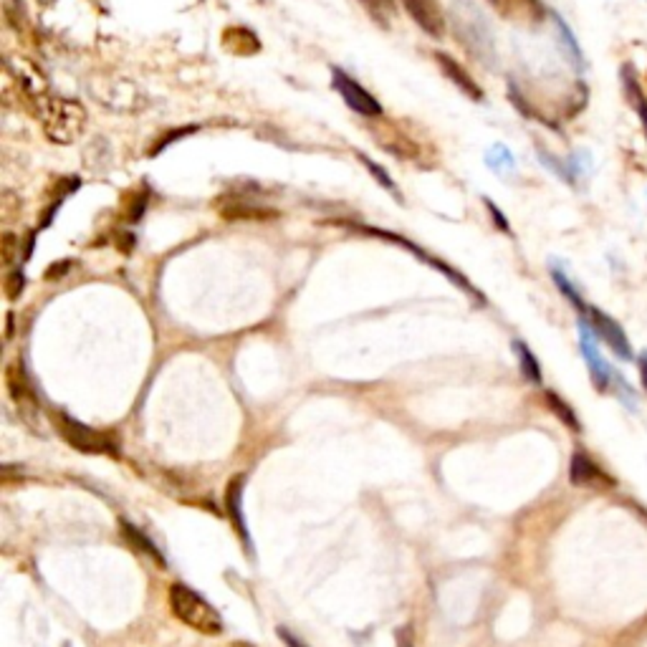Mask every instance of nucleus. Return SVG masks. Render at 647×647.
I'll return each instance as SVG.
<instances>
[{
  "label": "nucleus",
  "mask_w": 647,
  "mask_h": 647,
  "mask_svg": "<svg viewBox=\"0 0 647 647\" xmlns=\"http://www.w3.org/2000/svg\"><path fill=\"white\" fill-rule=\"evenodd\" d=\"M450 28L455 31L458 43L476 61H481L485 66L494 64V58H496L494 33H491V26L485 23L481 11L470 0H455L453 5H450Z\"/></svg>",
  "instance_id": "obj_1"
},
{
  "label": "nucleus",
  "mask_w": 647,
  "mask_h": 647,
  "mask_svg": "<svg viewBox=\"0 0 647 647\" xmlns=\"http://www.w3.org/2000/svg\"><path fill=\"white\" fill-rule=\"evenodd\" d=\"M3 79H5V97H13L21 109L39 117L43 101L51 97L41 69L36 64H31L28 58L8 56L5 69H3Z\"/></svg>",
  "instance_id": "obj_2"
},
{
  "label": "nucleus",
  "mask_w": 647,
  "mask_h": 647,
  "mask_svg": "<svg viewBox=\"0 0 647 647\" xmlns=\"http://www.w3.org/2000/svg\"><path fill=\"white\" fill-rule=\"evenodd\" d=\"M41 129L54 144H74L86 127V109L79 101L66 97H48L39 109Z\"/></svg>",
  "instance_id": "obj_3"
},
{
  "label": "nucleus",
  "mask_w": 647,
  "mask_h": 647,
  "mask_svg": "<svg viewBox=\"0 0 647 647\" xmlns=\"http://www.w3.org/2000/svg\"><path fill=\"white\" fill-rule=\"evenodd\" d=\"M170 607L175 612L179 622H185L188 627H193L195 633L203 634H221L223 617L215 612V607L200 594L193 592L188 584H172L170 587Z\"/></svg>",
  "instance_id": "obj_4"
},
{
  "label": "nucleus",
  "mask_w": 647,
  "mask_h": 647,
  "mask_svg": "<svg viewBox=\"0 0 647 647\" xmlns=\"http://www.w3.org/2000/svg\"><path fill=\"white\" fill-rule=\"evenodd\" d=\"M372 137L377 139L380 147H385L389 154H395L398 160L417 162V165L430 167L435 165V150L423 144V139L410 135L407 129H402L399 122H380L372 125Z\"/></svg>",
  "instance_id": "obj_5"
},
{
  "label": "nucleus",
  "mask_w": 647,
  "mask_h": 647,
  "mask_svg": "<svg viewBox=\"0 0 647 647\" xmlns=\"http://www.w3.org/2000/svg\"><path fill=\"white\" fill-rule=\"evenodd\" d=\"M579 321H584V324L594 331V337H597L599 342H605L607 349H609L615 357L622 359V362H630V359H633L634 352H633V345H630L627 331H625V327H622L617 319L609 317L605 309H599V306H592V303H590L587 314L579 317Z\"/></svg>",
  "instance_id": "obj_6"
},
{
  "label": "nucleus",
  "mask_w": 647,
  "mask_h": 647,
  "mask_svg": "<svg viewBox=\"0 0 647 647\" xmlns=\"http://www.w3.org/2000/svg\"><path fill=\"white\" fill-rule=\"evenodd\" d=\"M51 420H54L58 435L69 442L71 448H76V450H82V453H94V455L117 453L114 442H111L107 435H101V433L92 430L89 425H83L79 420H74L71 415L54 413L51 415Z\"/></svg>",
  "instance_id": "obj_7"
},
{
  "label": "nucleus",
  "mask_w": 647,
  "mask_h": 647,
  "mask_svg": "<svg viewBox=\"0 0 647 647\" xmlns=\"http://www.w3.org/2000/svg\"><path fill=\"white\" fill-rule=\"evenodd\" d=\"M485 3L503 21L521 28L544 26L551 15V8L544 5V0H485Z\"/></svg>",
  "instance_id": "obj_8"
},
{
  "label": "nucleus",
  "mask_w": 647,
  "mask_h": 647,
  "mask_svg": "<svg viewBox=\"0 0 647 647\" xmlns=\"http://www.w3.org/2000/svg\"><path fill=\"white\" fill-rule=\"evenodd\" d=\"M331 83H334V89L339 92V97L345 99V104L352 111H357V114L367 117V119H380L382 117V111H385L382 104L357 79H352L349 74H345L342 69H334Z\"/></svg>",
  "instance_id": "obj_9"
},
{
  "label": "nucleus",
  "mask_w": 647,
  "mask_h": 647,
  "mask_svg": "<svg viewBox=\"0 0 647 647\" xmlns=\"http://www.w3.org/2000/svg\"><path fill=\"white\" fill-rule=\"evenodd\" d=\"M579 349H581V357L587 362V370H590V377H592V385L594 389H599V392H607L612 382H615V370L607 364V359L602 357V352H599V346H597V337H594V331L584 324V321H579Z\"/></svg>",
  "instance_id": "obj_10"
},
{
  "label": "nucleus",
  "mask_w": 647,
  "mask_h": 647,
  "mask_svg": "<svg viewBox=\"0 0 647 647\" xmlns=\"http://www.w3.org/2000/svg\"><path fill=\"white\" fill-rule=\"evenodd\" d=\"M5 387H8V395L15 402V407L21 410V415L26 417V423H36V415H39V402L33 395V387L28 382L26 370L21 362H11L5 367Z\"/></svg>",
  "instance_id": "obj_11"
},
{
  "label": "nucleus",
  "mask_w": 647,
  "mask_h": 647,
  "mask_svg": "<svg viewBox=\"0 0 647 647\" xmlns=\"http://www.w3.org/2000/svg\"><path fill=\"white\" fill-rule=\"evenodd\" d=\"M405 13L413 18L417 26L425 31L433 39H442L448 31V18L435 0H399Z\"/></svg>",
  "instance_id": "obj_12"
},
{
  "label": "nucleus",
  "mask_w": 647,
  "mask_h": 647,
  "mask_svg": "<svg viewBox=\"0 0 647 647\" xmlns=\"http://www.w3.org/2000/svg\"><path fill=\"white\" fill-rule=\"evenodd\" d=\"M620 86H622V97L627 101V107L633 109V114L637 117V122L643 127L647 137V92L643 89V82L637 76V66L633 61H625L620 66Z\"/></svg>",
  "instance_id": "obj_13"
},
{
  "label": "nucleus",
  "mask_w": 647,
  "mask_h": 647,
  "mask_svg": "<svg viewBox=\"0 0 647 647\" xmlns=\"http://www.w3.org/2000/svg\"><path fill=\"white\" fill-rule=\"evenodd\" d=\"M346 228H352V231H359V233L377 235V238H387V240H392V243H398V246H405V249H410V250H413V253H415V256L420 258V261H427V263H430V266H435L438 271H442V274L448 275V278H450L453 284H458L460 289H466V291H468V293H473V296H478V291L473 289V286H470V284H468V281H466V278H463V275L455 274V271H453V268H450V266H445V263H441V261H438V258H433V256H427L425 250L417 249V246H415V243H410V240H405V238H399V235L389 233V231H374V228H367V225H354V223H346Z\"/></svg>",
  "instance_id": "obj_14"
},
{
  "label": "nucleus",
  "mask_w": 647,
  "mask_h": 647,
  "mask_svg": "<svg viewBox=\"0 0 647 647\" xmlns=\"http://www.w3.org/2000/svg\"><path fill=\"white\" fill-rule=\"evenodd\" d=\"M435 61H438V66H441L442 76H448V79H450V82H453L455 86H458V89H460L463 94H466V97H470L473 101H481L483 89L478 86V82H476V79L470 76L468 71L463 69V66H460V64L455 61L453 56H448V54H442V51H438V54H435Z\"/></svg>",
  "instance_id": "obj_15"
},
{
  "label": "nucleus",
  "mask_w": 647,
  "mask_h": 647,
  "mask_svg": "<svg viewBox=\"0 0 647 647\" xmlns=\"http://www.w3.org/2000/svg\"><path fill=\"white\" fill-rule=\"evenodd\" d=\"M218 213H221V218H225V221H274L275 215H278L274 207L243 203V200H238V197L221 200Z\"/></svg>",
  "instance_id": "obj_16"
},
{
  "label": "nucleus",
  "mask_w": 647,
  "mask_h": 647,
  "mask_svg": "<svg viewBox=\"0 0 647 647\" xmlns=\"http://www.w3.org/2000/svg\"><path fill=\"white\" fill-rule=\"evenodd\" d=\"M221 46L233 56H256L261 51V39L246 26H231L223 31Z\"/></svg>",
  "instance_id": "obj_17"
},
{
  "label": "nucleus",
  "mask_w": 647,
  "mask_h": 647,
  "mask_svg": "<svg viewBox=\"0 0 647 647\" xmlns=\"http://www.w3.org/2000/svg\"><path fill=\"white\" fill-rule=\"evenodd\" d=\"M569 478L574 485H612V481L607 478L602 468L594 463L592 458L587 453H574L572 455V468H569Z\"/></svg>",
  "instance_id": "obj_18"
},
{
  "label": "nucleus",
  "mask_w": 647,
  "mask_h": 647,
  "mask_svg": "<svg viewBox=\"0 0 647 647\" xmlns=\"http://www.w3.org/2000/svg\"><path fill=\"white\" fill-rule=\"evenodd\" d=\"M3 15H5V23L13 28L18 36H23V39L33 36V23H31V15H28L23 0H5Z\"/></svg>",
  "instance_id": "obj_19"
},
{
  "label": "nucleus",
  "mask_w": 647,
  "mask_h": 647,
  "mask_svg": "<svg viewBox=\"0 0 647 647\" xmlns=\"http://www.w3.org/2000/svg\"><path fill=\"white\" fill-rule=\"evenodd\" d=\"M551 281L556 284V289L562 291V296H564L566 302L574 306V311H577L579 317H584L587 314V309H590V303L584 302V296L579 293V289L572 284V278L559 268V266H551Z\"/></svg>",
  "instance_id": "obj_20"
},
{
  "label": "nucleus",
  "mask_w": 647,
  "mask_h": 647,
  "mask_svg": "<svg viewBox=\"0 0 647 647\" xmlns=\"http://www.w3.org/2000/svg\"><path fill=\"white\" fill-rule=\"evenodd\" d=\"M240 478H235L231 481V488H228V494H225V503H228V513H231V519H233L235 529H238V534L246 538V544L250 546V538H249V529H246V519H243V511H240Z\"/></svg>",
  "instance_id": "obj_21"
},
{
  "label": "nucleus",
  "mask_w": 647,
  "mask_h": 647,
  "mask_svg": "<svg viewBox=\"0 0 647 647\" xmlns=\"http://www.w3.org/2000/svg\"><path fill=\"white\" fill-rule=\"evenodd\" d=\"M513 352L519 357V367H521V374L531 382V385H541V364H538L537 354L529 349V345L523 342H513Z\"/></svg>",
  "instance_id": "obj_22"
},
{
  "label": "nucleus",
  "mask_w": 647,
  "mask_h": 647,
  "mask_svg": "<svg viewBox=\"0 0 647 647\" xmlns=\"http://www.w3.org/2000/svg\"><path fill=\"white\" fill-rule=\"evenodd\" d=\"M551 18H554V23H556V28H559V39H562V43H564V54L569 56V61L577 66V69H584V54H581V48H579V43L577 39H574V33H572V28L566 26V21L562 18V15H556V13H551Z\"/></svg>",
  "instance_id": "obj_23"
},
{
  "label": "nucleus",
  "mask_w": 647,
  "mask_h": 647,
  "mask_svg": "<svg viewBox=\"0 0 647 647\" xmlns=\"http://www.w3.org/2000/svg\"><path fill=\"white\" fill-rule=\"evenodd\" d=\"M544 399H546V407H549L551 413L556 415V417H559V420H562V423H564L569 430H577V433L581 430L577 413L572 410V405H569V402H564V399L559 398L556 392H551V389L546 392V395H544Z\"/></svg>",
  "instance_id": "obj_24"
},
{
  "label": "nucleus",
  "mask_w": 647,
  "mask_h": 647,
  "mask_svg": "<svg viewBox=\"0 0 647 647\" xmlns=\"http://www.w3.org/2000/svg\"><path fill=\"white\" fill-rule=\"evenodd\" d=\"M362 5H364V11L370 13V18H372L374 23L380 28H389V23H392V18H395V0H359Z\"/></svg>",
  "instance_id": "obj_25"
},
{
  "label": "nucleus",
  "mask_w": 647,
  "mask_h": 647,
  "mask_svg": "<svg viewBox=\"0 0 647 647\" xmlns=\"http://www.w3.org/2000/svg\"><path fill=\"white\" fill-rule=\"evenodd\" d=\"M119 529H122V534H125V537L129 538L132 544H135V549L144 551V554H150L152 559H157L160 564L165 566V556H162V554L157 551V546H154L150 538L144 537V534H142L139 529H135V526H132L129 521H119Z\"/></svg>",
  "instance_id": "obj_26"
},
{
  "label": "nucleus",
  "mask_w": 647,
  "mask_h": 647,
  "mask_svg": "<svg viewBox=\"0 0 647 647\" xmlns=\"http://www.w3.org/2000/svg\"><path fill=\"white\" fill-rule=\"evenodd\" d=\"M18 253H21V240H18V235L11 233V231H5V233L0 235V263H3L5 268H11Z\"/></svg>",
  "instance_id": "obj_27"
},
{
  "label": "nucleus",
  "mask_w": 647,
  "mask_h": 647,
  "mask_svg": "<svg viewBox=\"0 0 647 647\" xmlns=\"http://www.w3.org/2000/svg\"><path fill=\"white\" fill-rule=\"evenodd\" d=\"M3 289H5V296H8V302H15L23 289H26V275L21 268H11L5 278H3Z\"/></svg>",
  "instance_id": "obj_28"
},
{
  "label": "nucleus",
  "mask_w": 647,
  "mask_h": 647,
  "mask_svg": "<svg viewBox=\"0 0 647 647\" xmlns=\"http://www.w3.org/2000/svg\"><path fill=\"white\" fill-rule=\"evenodd\" d=\"M144 205H147V188H142V190H137V193H132L129 195V200H127V205H125V218L127 221H139L142 218V213H144Z\"/></svg>",
  "instance_id": "obj_29"
},
{
  "label": "nucleus",
  "mask_w": 647,
  "mask_h": 647,
  "mask_svg": "<svg viewBox=\"0 0 647 647\" xmlns=\"http://www.w3.org/2000/svg\"><path fill=\"white\" fill-rule=\"evenodd\" d=\"M357 157H359V160H362V162H364V167H367V170H370V172H372V178L377 179V182H380V185H382V188H387V190H389V193L395 195V197H398V200H399L398 185H395V182H392V179H389V175H387V172H382V167H380V165H374L372 160H370V157H364V154H357Z\"/></svg>",
  "instance_id": "obj_30"
},
{
  "label": "nucleus",
  "mask_w": 647,
  "mask_h": 647,
  "mask_svg": "<svg viewBox=\"0 0 647 647\" xmlns=\"http://www.w3.org/2000/svg\"><path fill=\"white\" fill-rule=\"evenodd\" d=\"M485 205H488V210H491V215H494V221L498 223V228H501V231H506V233H509V231H511V225H509V221H506V218H503V215H501V210H498V207L494 205V203H491V200H485Z\"/></svg>",
  "instance_id": "obj_31"
},
{
  "label": "nucleus",
  "mask_w": 647,
  "mask_h": 647,
  "mask_svg": "<svg viewBox=\"0 0 647 647\" xmlns=\"http://www.w3.org/2000/svg\"><path fill=\"white\" fill-rule=\"evenodd\" d=\"M278 637H281V640H284V643H286L289 647H309V645H303L296 634H291L289 630H284V627H278Z\"/></svg>",
  "instance_id": "obj_32"
},
{
  "label": "nucleus",
  "mask_w": 647,
  "mask_h": 647,
  "mask_svg": "<svg viewBox=\"0 0 647 647\" xmlns=\"http://www.w3.org/2000/svg\"><path fill=\"white\" fill-rule=\"evenodd\" d=\"M637 372H640V382L647 389V349L640 352V357H637Z\"/></svg>",
  "instance_id": "obj_33"
},
{
  "label": "nucleus",
  "mask_w": 647,
  "mask_h": 647,
  "mask_svg": "<svg viewBox=\"0 0 647 647\" xmlns=\"http://www.w3.org/2000/svg\"><path fill=\"white\" fill-rule=\"evenodd\" d=\"M231 647H256V645H250V643H233Z\"/></svg>",
  "instance_id": "obj_34"
},
{
  "label": "nucleus",
  "mask_w": 647,
  "mask_h": 647,
  "mask_svg": "<svg viewBox=\"0 0 647 647\" xmlns=\"http://www.w3.org/2000/svg\"><path fill=\"white\" fill-rule=\"evenodd\" d=\"M39 3H41V5H51L54 0H39Z\"/></svg>",
  "instance_id": "obj_35"
}]
</instances>
